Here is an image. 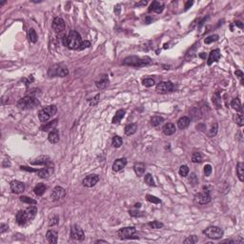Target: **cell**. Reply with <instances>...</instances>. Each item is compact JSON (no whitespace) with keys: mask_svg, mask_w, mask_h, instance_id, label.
Listing matches in <instances>:
<instances>
[{"mask_svg":"<svg viewBox=\"0 0 244 244\" xmlns=\"http://www.w3.org/2000/svg\"><path fill=\"white\" fill-rule=\"evenodd\" d=\"M236 27L240 28V29H243V23L241 21H236Z\"/></svg>","mask_w":244,"mask_h":244,"instance_id":"6f0895ef","label":"cell"},{"mask_svg":"<svg viewBox=\"0 0 244 244\" xmlns=\"http://www.w3.org/2000/svg\"><path fill=\"white\" fill-rule=\"evenodd\" d=\"M217 39H219V35H210V36L206 37L205 41H204V42H205V44H211V43L216 41Z\"/></svg>","mask_w":244,"mask_h":244,"instance_id":"60d3db41","label":"cell"},{"mask_svg":"<svg viewBox=\"0 0 244 244\" xmlns=\"http://www.w3.org/2000/svg\"><path fill=\"white\" fill-rule=\"evenodd\" d=\"M221 55H220V51L219 49H216L214 51H212L209 55V58H208V65H211L213 62H216L219 60Z\"/></svg>","mask_w":244,"mask_h":244,"instance_id":"e0dca14e","label":"cell"},{"mask_svg":"<svg viewBox=\"0 0 244 244\" xmlns=\"http://www.w3.org/2000/svg\"><path fill=\"white\" fill-rule=\"evenodd\" d=\"M65 196H66V191L64 188H62L60 186H56L54 190H52V192L51 194L52 199L54 200L62 199L65 197Z\"/></svg>","mask_w":244,"mask_h":244,"instance_id":"4fadbf2b","label":"cell"},{"mask_svg":"<svg viewBox=\"0 0 244 244\" xmlns=\"http://www.w3.org/2000/svg\"><path fill=\"white\" fill-rule=\"evenodd\" d=\"M28 36H29V39H30V41L32 42V43H35L37 41V35H36V32L31 28L28 32Z\"/></svg>","mask_w":244,"mask_h":244,"instance_id":"d6a6232c","label":"cell"},{"mask_svg":"<svg viewBox=\"0 0 244 244\" xmlns=\"http://www.w3.org/2000/svg\"><path fill=\"white\" fill-rule=\"evenodd\" d=\"M99 242H100V243H101V242H103V243H107V241H105V240H97V241H96V243H99Z\"/></svg>","mask_w":244,"mask_h":244,"instance_id":"680465c9","label":"cell"},{"mask_svg":"<svg viewBox=\"0 0 244 244\" xmlns=\"http://www.w3.org/2000/svg\"><path fill=\"white\" fill-rule=\"evenodd\" d=\"M150 58L148 57H138V56H128L123 60V64L127 66H133V67H142L144 65H147L150 63Z\"/></svg>","mask_w":244,"mask_h":244,"instance_id":"3957f363","label":"cell"},{"mask_svg":"<svg viewBox=\"0 0 244 244\" xmlns=\"http://www.w3.org/2000/svg\"><path fill=\"white\" fill-rule=\"evenodd\" d=\"M54 165H52V163H50L48 165H46L44 168L38 170L37 172V175L41 177V179H48L50 177L52 173H54Z\"/></svg>","mask_w":244,"mask_h":244,"instance_id":"8fae6325","label":"cell"},{"mask_svg":"<svg viewBox=\"0 0 244 244\" xmlns=\"http://www.w3.org/2000/svg\"><path fill=\"white\" fill-rule=\"evenodd\" d=\"M135 207H136V208H137V207H140V204H139V203H138V204H135Z\"/></svg>","mask_w":244,"mask_h":244,"instance_id":"94428289","label":"cell"},{"mask_svg":"<svg viewBox=\"0 0 244 244\" xmlns=\"http://www.w3.org/2000/svg\"><path fill=\"white\" fill-rule=\"evenodd\" d=\"M48 139L52 144H55V143H57L59 141V133H58V131L56 129H54V130H52L50 132Z\"/></svg>","mask_w":244,"mask_h":244,"instance_id":"44dd1931","label":"cell"},{"mask_svg":"<svg viewBox=\"0 0 244 244\" xmlns=\"http://www.w3.org/2000/svg\"><path fill=\"white\" fill-rule=\"evenodd\" d=\"M197 240H199V239H197L196 236H191L188 237V239H186L185 240H184V243H186V244H194V243L197 242Z\"/></svg>","mask_w":244,"mask_h":244,"instance_id":"ee69618b","label":"cell"},{"mask_svg":"<svg viewBox=\"0 0 244 244\" xmlns=\"http://www.w3.org/2000/svg\"><path fill=\"white\" fill-rule=\"evenodd\" d=\"M39 105V101L36 99L35 97L27 95L23 98H21L20 100L17 102V106L19 109L22 110H29V109H34L36 106Z\"/></svg>","mask_w":244,"mask_h":244,"instance_id":"7a4b0ae2","label":"cell"},{"mask_svg":"<svg viewBox=\"0 0 244 244\" xmlns=\"http://www.w3.org/2000/svg\"><path fill=\"white\" fill-rule=\"evenodd\" d=\"M134 169H135V174L138 176L143 175L144 173H145V170H146V168H145V165H144L143 163H136V164H135Z\"/></svg>","mask_w":244,"mask_h":244,"instance_id":"484cf974","label":"cell"},{"mask_svg":"<svg viewBox=\"0 0 244 244\" xmlns=\"http://www.w3.org/2000/svg\"><path fill=\"white\" fill-rule=\"evenodd\" d=\"M46 190H47V186H46L44 183H38L37 185L35 187V189H34L35 194L36 196H41L45 193Z\"/></svg>","mask_w":244,"mask_h":244,"instance_id":"d4e9b609","label":"cell"},{"mask_svg":"<svg viewBox=\"0 0 244 244\" xmlns=\"http://www.w3.org/2000/svg\"><path fill=\"white\" fill-rule=\"evenodd\" d=\"M50 117H51V116L46 114L43 109L38 112V118H39V119H40L41 122H46V121H47V120L49 119Z\"/></svg>","mask_w":244,"mask_h":244,"instance_id":"8d00e7d4","label":"cell"},{"mask_svg":"<svg viewBox=\"0 0 244 244\" xmlns=\"http://www.w3.org/2000/svg\"><path fill=\"white\" fill-rule=\"evenodd\" d=\"M188 173H189V168L187 165H182L179 168V175L181 176H187Z\"/></svg>","mask_w":244,"mask_h":244,"instance_id":"b9f144b4","label":"cell"},{"mask_svg":"<svg viewBox=\"0 0 244 244\" xmlns=\"http://www.w3.org/2000/svg\"><path fill=\"white\" fill-rule=\"evenodd\" d=\"M71 236L72 239L83 240L85 239V234L83 229L78 225H72L71 228Z\"/></svg>","mask_w":244,"mask_h":244,"instance_id":"ba28073f","label":"cell"},{"mask_svg":"<svg viewBox=\"0 0 244 244\" xmlns=\"http://www.w3.org/2000/svg\"><path fill=\"white\" fill-rule=\"evenodd\" d=\"M25 211H26V213H27V215H28V217H29L30 221H32V219H35V216H36V213H37V209H36L35 206H30Z\"/></svg>","mask_w":244,"mask_h":244,"instance_id":"4316f807","label":"cell"},{"mask_svg":"<svg viewBox=\"0 0 244 244\" xmlns=\"http://www.w3.org/2000/svg\"><path fill=\"white\" fill-rule=\"evenodd\" d=\"M108 83H109L108 77L106 75H104L99 79V81L96 82V87L99 88V89H104L108 86Z\"/></svg>","mask_w":244,"mask_h":244,"instance_id":"f546056e","label":"cell"},{"mask_svg":"<svg viewBox=\"0 0 244 244\" xmlns=\"http://www.w3.org/2000/svg\"><path fill=\"white\" fill-rule=\"evenodd\" d=\"M98 180H99V175H97L95 174H92V175H89L85 177L82 181V184L85 187L91 188V187H94L98 182Z\"/></svg>","mask_w":244,"mask_h":244,"instance_id":"30bf717a","label":"cell"},{"mask_svg":"<svg viewBox=\"0 0 244 244\" xmlns=\"http://www.w3.org/2000/svg\"><path fill=\"white\" fill-rule=\"evenodd\" d=\"M202 159H203V156L200 153H199V152H196V153H194L192 155V161L194 163H200V162H202Z\"/></svg>","mask_w":244,"mask_h":244,"instance_id":"d590c367","label":"cell"},{"mask_svg":"<svg viewBox=\"0 0 244 244\" xmlns=\"http://www.w3.org/2000/svg\"><path fill=\"white\" fill-rule=\"evenodd\" d=\"M149 226L152 227L153 229H160L163 227V224L159 221H153L149 223Z\"/></svg>","mask_w":244,"mask_h":244,"instance_id":"f6af8a7d","label":"cell"},{"mask_svg":"<svg viewBox=\"0 0 244 244\" xmlns=\"http://www.w3.org/2000/svg\"><path fill=\"white\" fill-rule=\"evenodd\" d=\"M216 132H217V125H216V124H214L213 126H212V128H211V130H210L209 135H210V136H214V135H216Z\"/></svg>","mask_w":244,"mask_h":244,"instance_id":"c3c4849f","label":"cell"},{"mask_svg":"<svg viewBox=\"0 0 244 244\" xmlns=\"http://www.w3.org/2000/svg\"><path fill=\"white\" fill-rule=\"evenodd\" d=\"M125 113H126V112H125L124 110H118L115 113V116L113 118V121H112V122H113L114 124H116L118 122H120L121 119L125 115Z\"/></svg>","mask_w":244,"mask_h":244,"instance_id":"f1b7e54d","label":"cell"},{"mask_svg":"<svg viewBox=\"0 0 244 244\" xmlns=\"http://www.w3.org/2000/svg\"><path fill=\"white\" fill-rule=\"evenodd\" d=\"M193 4H194V1H188V2H186V4H185V10H188Z\"/></svg>","mask_w":244,"mask_h":244,"instance_id":"9f6ffc18","label":"cell"},{"mask_svg":"<svg viewBox=\"0 0 244 244\" xmlns=\"http://www.w3.org/2000/svg\"><path fill=\"white\" fill-rule=\"evenodd\" d=\"M11 190L14 194H21L25 190L24 183L18 180H14L11 182Z\"/></svg>","mask_w":244,"mask_h":244,"instance_id":"9a60e30c","label":"cell"},{"mask_svg":"<svg viewBox=\"0 0 244 244\" xmlns=\"http://www.w3.org/2000/svg\"><path fill=\"white\" fill-rule=\"evenodd\" d=\"M46 239L51 244H55L57 242V232L55 230H49L46 234Z\"/></svg>","mask_w":244,"mask_h":244,"instance_id":"ffe728a7","label":"cell"},{"mask_svg":"<svg viewBox=\"0 0 244 244\" xmlns=\"http://www.w3.org/2000/svg\"><path fill=\"white\" fill-rule=\"evenodd\" d=\"M212 166L210 165V164H207V165H205V167H204V174H205L206 176H209L211 174H212Z\"/></svg>","mask_w":244,"mask_h":244,"instance_id":"7dc6e473","label":"cell"},{"mask_svg":"<svg viewBox=\"0 0 244 244\" xmlns=\"http://www.w3.org/2000/svg\"><path fill=\"white\" fill-rule=\"evenodd\" d=\"M118 236L122 239H137L138 236H135L136 229L135 227H125L120 229L117 232Z\"/></svg>","mask_w":244,"mask_h":244,"instance_id":"8992f818","label":"cell"},{"mask_svg":"<svg viewBox=\"0 0 244 244\" xmlns=\"http://www.w3.org/2000/svg\"><path fill=\"white\" fill-rule=\"evenodd\" d=\"M163 133L166 135H171L175 133V126L173 123H167L163 127Z\"/></svg>","mask_w":244,"mask_h":244,"instance_id":"603a6c76","label":"cell"},{"mask_svg":"<svg viewBox=\"0 0 244 244\" xmlns=\"http://www.w3.org/2000/svg\"><path fill=\"white\" fill-rule=\"evenodd\" d=\"M164 121V118L160 115H155L151 118V124L153 127H156Z\"/></svg>","mask_w":244,"mask_h":244,"instance_id":"4dcf8cb0","label":"cell"},{"mask_svg":"<svg viewBox=\"0 0 244 244\" xmlns=\"http://www.w3.org/2000/svg\"><path fill=\"white\" fill-rule=\"evenodd\" d=\"M137 130V124L135 123H131L128 124L126 127H125V135H134Z\"/></svg>","mask_w":244,"mask_h":244,"instance_id":"cb8c5ba5","label":"cell"},{"mask_svg":"<svg viewBox=\"0 0 244 244\" xmlns=\"http://www.w3.org/2000/svg\"><path fill=\"white\" fill-rule=\"evenodd\" d=\"M9 229L8 225H6V224H1V230H0V233L3 234L5 231H7Z\"/></svg>","mask_w":244,"mask_h":244,"instance_id":"11a10c76","label":"cell"},{"mask_svg":"<svg viewBox=\"0 0 244 244\" xmlns=\"http://www.w3.org/2000/svg\"><path fill=\"white\" fill-rule=\"evenodd\" d=\"M52 29L56 32V34H59V32H62L65 30V22L61 17H55L52 21Z\"/></svg>","mask_w":244,"mask_h":244,"instance_id":"7c38bea8","label":"cell"},{"mask_svg":"<svg viewBox=\"0 0 244 244\" xmlns=\"http://www.w3.org/2000/svg\"><path fill=\"white\" fill-rule=\"evenodd\" d=\"M147 200L152 202V203H155V204H158V203H160V199H157V197L154 196H151V195H148L147 196Z\"/></svg>","mask_w":244,"mask_h":244,"instance_id":"bcb514c9","label":"cell"},{"mask_svg":"<svg viewBox=\"0 0 244 244\" xmlns=\"http://www.w3.org/2000/svg\"><path fill=\"white\" fill-rule=\"evenodd\" d=\"M203 234L209 239H219L223 236V230L216 226H210L203 231Z\"/></svg>","mask_w":244,"mask_h":244,"instance_id":"5b68a950","label":"cell"},{"mask_svg":"<svg viewBox=\"0 0 244 244\" xmlns=\"http://www.w3.org/2000/svg\"><path fill=\"white\" fill-rule=\"evenodd\" d=\"M220 100H221V99H220V97H219V95H217V94L213 97V101L217 105V106H219V102H217V101H219V102H220Z\"/></svg>","mask_w":244,"mask_h":244,"instance_id":"db71d44e","label":"cell"},{"mask_svg":"<svg viewBox=\"0 0 244 244\" xmlns=\"http://www.w3.org/2000/svg\"><path fill=\"white\" fill-rule=\"evenodd\" d=\"M5 3H6V0H4V1H2L1 3H0V7H1V6H3Z\"/></svg>","mask_w":244,"mask_h":244,"instance_id":"91938a15","label":"cell"},{"mask_svg":"<svg viewBox=\"0 0 244 244\" xmlns=\"http://www.w3.org/2000/svg\"><path fill=\"white\" fill-rule=\"evenodd\" d=\"M236 174L239 176V180L242 182L244 180V164L242 162H239L236 166Z\"/></svg>","mask_w":244,"mask_h":244,"instance_id":"83f0119b","label":"cell"},{"mask_svg":"<svg viewBox=\"0 0 244 244\" xmlns=\"http://www.w3.org/2000/svg\"><path fill=\"white\" fill-rule=\"evenodd\" d=\"M123 143L122 138L119 135H115L113 138V146L115 148H119Z\"/></svg>","mask_w":244,"mask_h":244,"instance_id":"e575fe53","label":"cell"},{"mask_svg":"<svg viewBox=\"0 0 244 244\" xmlns=\"http://www.w3.org/2000/svg\"><path fill=\"white\" fill-rule=\"evenodd\" d=\"M235 118H236V122L237 125H239V126H243V125H244V117H243L242 114L236 115V116Z\"/></svg>","mask_w":244,"mask_h":244,"instance_id":"7bdbcfd3","label":"cell"},{"mask_svg":"<svg viewBox=\"0 0 244 244\" xmlns=\"http://www.w3.org/2000/svg\"><path fill=\"white\" fill-rule=\"evenodd\" d=\"M48 75L50 76H59V77H65L69 75V70L63 65L55 64L52 65L49 68Z\"/></svg>","mask_w":244,"mask_h":244,"instance_id":"277c9868","label":"cell"},{"mask_svg":"<svg viewBox=\"0 0 244 244\" xmlns=\"http://www.w3.org/2000/svg\"><path fill=\"white\" fill-rule=\"evenodd\" d=\"M142 84L144 85L145 87L150 88L152 86H154V85L155 84V80H154L153 78H145V79H143Z\"/></svg>","mask_w":244,"mask_h":244,"instance_id":"f35d334b","label":"cell"},{"mask_svg":"<svg viewBox=\"0 0 244 244\" xmlns=\"http://www.w3.org/2000/svg\"><path fill=\"white\" fill-rule=\"evenodd\" d=\"M15 219H16V222L18 225H20V226H23V225H26L28 222H30V219H29V217H28V215L27 213H26V211L24 210H21V211H19V212L16 214V216H15Z\"/></svg>","mask_w":244,"mask_h":244,"instance_id":"5bb4252c","label":"cell"},{"mask_svg":"<svg viewBox=\"0 0 244 244\" xmlns=\"http://www.w3.org/2000/svg\"><path fill=\"white\" fill-rule=\"evenodd\" d=\"M20 200L24 203H27V204H36L37 203L36 200L31 199V197H29V196H25L20 197Z\"/></svg>","mask_w":244,"mask_h":244,"instance_id":"ab89813d","label":"cell"},{"mask_svg":"<svg viewBox=\"0 0 244 244\" xmlns=\"http://www.w3.org/2000/svg\"><path fill=\"white\" fill-rule=\"evenodd\" d=\"M164 10V5L163 4H160L159 2L157 1H154L153 3L151 4L150 8H149V12H155L156 14H160L162 12V11Z\"/></svg>","mask_w":244,"mask_h":244,"instance_id":"d6986e66","label":"cell"},{"mask_svg":"<svg viewBox=\"0 0 244 244\" xmlns=\"http://www.w3.org/2000/svg\"><path fill=\"white\" fill-rule=\"evenodd\" d=\"M231 105H232V107H233L235 110L239 111V112H242L241 103H240V100L239 99V98H234V99L232 100V103H231Z\"/></svg>","mask_w":244,"mask_h":244,"instance_id":"836d02e7","label":"cell"},{"mask_svg":"<svg viewBox=\"0 0 244 244\" xmlns=\"http://www.w3.org/2000/svg\"><path fill=\"white\" fill-rule=\"evenodd\" d=\"M91 46V43L87 40H84L82 41V44H81V47H80V50H83V49H86V48H89Z\"/></svg>","mask_w":244,"mask_h":244,"instance_id":"f907efd6","label":"cell"},{"mask_svg":"<svg viewBox=\"0 0 244 244\" xmlns=\"http://www.w3.org/2000/svg\"><path fill=\"white\" fill-rule=\"evenodd\" d=\"M194 201L196 204H199V205H205V204L209 203L211 201V196L209 191H203V192L196 194L195 196Z\"/></svg>","mask_w":244,"mask_h":244,"instance_id":"52a82bcc","label":"cell"},{"mask_svg":"<svg viewBox=\"0 0 244 244\" xmlns=\"http://www.w3.org/2000/svg\"><path fill=\"white\" fill-rule=\"evenodd\" d=\"M99 97H100V95H99V94H97V95L93 98V100H92L91 103H90V104L92 105V106H95V105L97 104V102L99 101Z\"/></svg>","mask_w":244,"mask_h":244,"instance_id":"681fc988","label":"cell"},{"mask_svg":"<svg viewBox=\"0 0 244 244\" xmlns=\"http://www.w3.org/2000/svg\"><path fill=\"white\" fill-rule=\"evenodd\" d=\"M50 163H52V161L50 157L47 155H41L37 157L34 161H32V164H35V165H48Z\"/></svg>","mask_w":244,"mask_h":244,"instance_id":"ac0fdd59","label":"cell"},{"mask_svg":"<svg viewBox=\"0 0 244 244\" xmlns=\"http://www.w3.org/2000/svg\"><path fill=\"white\" fill-rule=\"evenodd\" d=\"M21 168V170H24V171H28V172H38V170H36V169H32V168H30V167H26V166H21L20 167Z\"/></svg>","mask_w":244,"mask_h":244,"instance_id":"816d5d0a","label":"cell"},{"mask_svg":"<svg viewBox=\"0 0 244 244\" xmlns=\"http://www.w3.org/2000/svg\"><path fill=\"white\" fill-rule=\"evenodd\" d=\"M190 118L188 116H182L181 118H179V120L177 121V126H179V129H186L189 125H190Z\"/></svg>","mask_w":244,"mask_h":244,"instance_id":"7402d4cb","label":"cell"},{"mask_svg":"<svg viewBox=\"0 0 244 244\" xmlns=\"http://www.w3.org/2000/svg\"><path fill=\"white\" fill-rule=\"evenodd\" d=\"M82 39L80 35L76 31H71L67 35L62 38V43L64 46L71 50H80Z\"/></svg>","mask_w":244,"mask_h":244,"instance_id":"6da1fadb","label":"cell"},{"mask_svg":"<svg viewBox=\"0 0 244 244\" xmlns=\"http://www.w3.org/2000/svg\"><path fill=\"white\" fill-rule=\"evenodd\" d=\"M174 89V84L171 81H162L157 84L156 92L159 94H167L172 92Z\"/></svg>","mask_w":244,"mask_h":244,"instance_id":"9c48e42d","label":"cell"},{"mask_svg":"<svg viewBox=\"0 0 244 244\" xmlns=\"http://www.w3.org/2000/svg\"><path fill=\"white\" fill-rule=\"evenodd\" d=\"M56 125H57V119L52 120V121H51V122H49L47 124H45L44 126H42L41 127V130L42 131H45V132H48L50 130H54V128L56 126Z\"/></svg>","mask_w":244,"mask_h":244,"instance_id":"1f68e13d","label":"cell"},{"mask_svg":"<svg viewBox=\"0 0 244 244\" xmlns=\"http://www.w3.org/2000/svg\"><path fill=\"white\" fill-rule=\"evenodd\" d=\"M145 183L148 184L149 186H155V180L153 179V176H152V175L150 174H147L146 175H145Z\"/></svg>","mask_w":244,"mask_h":244,"instance_id":"74e56055","label":"cell"},{"mask_svg":"<svg viewBox=\"0 0 244 244\" xmlns=\"http://www.w3.org/2000/svg\"><path fill=\"white\" fill-rule=\"evenodd\" d=\"M235 74H236V75L237 76H239V78L241 79V83H243V76H244V75H243V72H241L240 70H236V72H235Z\"/></svg>","mask_w":244,"mask_h":244,"instance_id":"f5cc1de1","label":"cell"},{"mask_svg":"<svg viewBox=\"0 0 244 244\" xmlns=\"http://www.w3.org/2000/svg\"><path fill=\"white\" fill-rule=\"evenodd\" d=\"M126 164H127L126 158H118L113 164V171L114 172H119V171L125 168Z\"/></svg>","mask_w":244,"mask_h":244,"instance_id":"2e32d148","label":"cell"}]
</instances>
